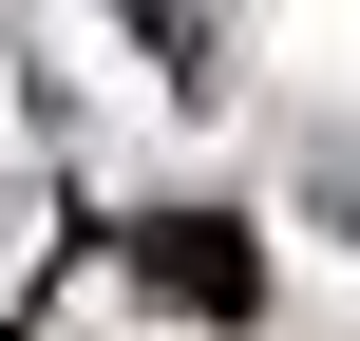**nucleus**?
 <instances>
[{"instance_id": "obj_1", "label": "nucleus", "mask_w": 360, "mask_h": 341, "mask_svg": "<svg viewBox=\"0 0 360 341\" xmlns=\"http://www.w3.org/2000/svg\"><path fill=\"white\" fill-rule=\"evenodd\" d=\"M133 285H152L171 323H247V304H266V247H247L228 209H171V228H133Z\"/></svg>"}]
</instances>
